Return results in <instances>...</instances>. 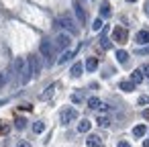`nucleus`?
I'll return each instance as SVG.
<instances>
[{
  "instance_id": "nucleus-19",
  "label": "nucleus",
  "mask_w": 149,
  "mask_h": 147,
  "mask_svg": "<svg viewBox=\"0 0 149 147\" xmlns=\"http://www.w3.org/2000/svg\"><path fill=\"white\" fill-rule=\"evenodd\" d=\"M90 127H92V125H90V121H86V118H84V121L78 125V131H80V133H88V131H90Z\"/></svg>"
},
{
  "instance_id": "nucleus-35",
  "label": "nucleus",
  "mask_w": 149,
  "mask_h": 147,
  "mask_svg": "<svg viewBox=\"0 0 149 147\" xmlns=\"http://www.w3.org/2000/svg\"><path fill=\"white\" fill-rule=\"evenodd\" d=\"M17 147H31V145H29V143H27V141H21V143H19V145H17Z\"/></svg>"
},
{
  "instance_id": "nucleus-8",
  "label": "nucleus",
  "mask_w": 149,
  "mask_h": 147,
  "mask_svg": "<svg viewBox=\"0 0 149 147\" xmlns=\"http://www.w3.org/2000/svg\"><path fill=\"white\" fill-rule=\"evenodd\" d=\"M74 13H76V17H78V21H80V23H84V21H86V13H84V8H82V4L78 2V0L74 2Z\"/></svg>"
},
{
  "instance_id": "nucleus-21",
  "label": "nucleus",
  "mask_w": 149,
  "mask_h": 147,
  "mask_svg": "<svg viewBox=\"0 0 149 147\" xmlns=\"http://www.w3.org/2000/svg\"><path fill=\"white\" fill-rule=\"evenodd\" d=\"M88 106H90V108H98V106H100V98H96V96L88 98Z\"/></svg>"
},
{
  "instance_id": "nucleus-1",
  "label": "nucleus",
  "mask_w": 149,
  "mask_h": 147,
  "mask_svg": "<svg viewBox=\"0 0 149 147\" xmlns=\"http://www.w3.org/2000/svg\"><path fill=\"white\" fill-rule=\"evenodd\" d=\"M13 70H15V78L19 84H27L31 80V74H29V68H27V59L25 57H17L13 61Z\"/></svg>"
},
{
  "instance_id": "nucleus-17",
  "label": "nucleus",
  "mask_w": 149,
  "mask_h": 147,
  "mask_svg": "<svg viewBox=\"0 0 149 147\" xmlns=\"http://www.w3.org/2000/svg\"><path fill=\"white\" fill-rule=\"evenodd\" d=\"M145 133H147V127H145V125H137V127L133 129V135H135V137H143Z\"/></svg>"
},
{
  "instance_id": "nucleus-24",
  "label": "nucleus",
  "mask_w": 149,
  "mask_h": 147,
  "mask_svg": "<svg viewBox=\"0 0 149 147\" xmlns=\"http://www.w3.org/2000/svg\"><path fill=\"white\" fill-rule=\"evenodd\" d=\"M102 27H104V23H102V19H100V17H98V19H96V21H94V23H92V29H94V31H100V29H102Z\"/></svg>"
},
{
  "instance_id": "nucleus-25",
  "label": "nucleus",
  "mask_w": 149,
  "mask_h": 147,
  "mask_svg": "<svg viewBox=\"0 0 149 147\" xmlns=\"http://www.w3.org/2000/svg\"><path fill=\"white\" fill-rule=\"evenodd\" d=\"M100 43H102V49H110V47H112L110 39H106V37H102V41H100Z\"/></svg>"
},
{
  "instance_id": "nucleus-20",
  "label": "nucleus",
  "mask_w": 149,
  "mask_h": 147,
  "mask_svg": "<svg viewBox=\"0 0 149 147\" xmlns=\"http://www.w3.org/2000/svg\"><path fill=\"white\" fill-rule=\"evenodd\" d=\"M100 15H102V17H108V15H110V4H108V2H102V4H100Z\"/></svg>"
},
{
  "instance_id": "nucleus-29",
  "label": "nucleus",
  "mask_w": 149,
  "mask_h": 147,
  "mask_svg": "<svg viewBox=\"0 0 149 147\" xmlns=\"http://www.w3.org/2000/svg\"><path fill=\"white\" fill-rule=\"evenodd\" d=\"M98 108H100L102 112H108V110H110V106H108V104H104V102H100V106H98Z\"/></svg>"
},
{
  "instance_id": "nucleus-16",
  "label": "nucleus",
  "mask_w": 149,
  "mask_h": 147,
  "mask_svg": "<svg viewBox=\"0 0 149 147\" xmlns=\"http://www.w3.org/2000/svg\"><path fill=\"white\" fill-rule=\"evenodd\" d=\"M53 92H55V86L51 84V86H47V88H45V92H41V98H43V100H47V98H51V96H53Z\"/></svg>"
},
{
  "instance_id": "nucleus-27",
  "label": "nucleus",
  "mask_w": 149,
  "mask_h": 147,
  "mask_svg": "<svg viewBox=\"0 0 149 147\" xmlns=\"http://www.w3.org/2000/svg\"><path fill=\"white\" fill-rule=\"evenodd\" d=\"M135 53H137V55H147V53H149V45H147V47H143V49H137Z\"/></svg>"
},
{
  "instance_id": "nucleus-38",
  "label": "nucleus",
  "mask_w": 149,
  "mask_h": 147,
  "mask_svg": "<svg viewBox=\"0 0 149 147\" xmlns=\"http://www.w3.org/2000/svg\"><path fill=\"white\" fill-rule=\"evenodd\" d=\"M129 2H137V0H129Z\"/></svg>"
},
{
  "instance_id": "nucleus-15",
  "label": "nucleus",
  "mask_w": 149,
  "mask_h": 147,
  "mask_svg": "<svg viewBox=\"0 0 149 147\" xmlns=\"http://www.w3.org/2000/svg\"><path fill=\"white\" fill-rule=\"evenodd\" d=\"M116 59H118V63H127V61H129V53H127L125 49H118V51H116Z\"/></svg>"
},
{
  "instance_id": "nucleus-5",
  "label": "nucleus",
  "mask_w": 149,
  "mask_h": 147,
  "mask_svg": "<svg viewBox=\"0 0 149 147\" xmlns=\"http://www.w3.org/2000/svg\"><path fill=\"white\" fill-rule=\"evenodd\" d=\"M112 37H114V41L116 43H127V39H129V33H127V29H123V27H114V31H112Z\"/></svg>"
},
{
  "instance_id": "nucleus-28",
  "label": "nucleus",
  "mask_w": 149,
  "mask_h": 147,
  "mask_svg": "<svg viewBox=\"0 0 149 147\" xmlns=\"http://www.w3.org/2000/svg\"><path fill=\"white\" fill-rule=\"evenodd\" d=\"M6 84V76H4V72H0V88H2Z\"/></svg>"
},
{
  "instance_id": "nucleus-12",
  "label": "nucleus",
  "mask_w": 149,
  "mask_h": 147,
  "mask_svg": "<svg viewBox=\"0 0 149 147\" xmlns=\"http://www.w3.org/2000/svg\"><path fill=\"white\" fill-rule=\"evenodd\" d=\"M137 43H149V31H139L137 37H135Z\"/></svg>"
},
{
  "instance_id": "nucleus-13",
  "label": "nucleus",
  "mask_w": 149,
  "mask_h": 147,
  "mask_svg": "<svg viewBox=\"0 0 149 147\" xmlns=\"http://www.w3.org/2000/svg\"><path fill=\"white\" fill-rule=\"evenodd\" d=\"M96 68H98V59H96V57H88V59H86V70H88V72H94Z\"/></svg>"
},
{
  "instance_id": "nucleus-7",
  "label": "nucleus",
  "mask_w": 149,
  "mask_h": 147,
  "mask_svg": "<svg viewBox=\"0 0 149 147\" xmlns=\"http://www.w3.org/2000/svg\"><path fill=\"white\" fill-rule=\"evenodd\" d=\"M78 118V110L76 108H65V110H61V123H72V121H76Z\"/></svg>"
},
{
  "instance_id": "nucleus-34",
  "label": "nucleus",
  "mask_w": 149,
  "mask_h": 147,
  "mask_svg": "<svg viewBox=\"0 0 149 147\" xmlns=\"http://www.w3.org/2000/svg\"><path fill=\"white\" fill-rule=\"evenodd\" d=\"M118 147H131V145H129L127 141H118Z\"/></svg>"
},
{
  "instance_id": "nucleus-2",
  "label": "nucleus",
  "mask_w": 149,
  "mask_h": 147,
  "mask_svg": "<svg viewBox=\"0 0 149 147\" xmlns=\"http://www.w3.org/2000/svg\"><path fill=\"white\" fill-rule=\"evenodd\" d=\"M39 51H41V55H43L49 63H53V57H55V45H51L49 41H41Z\"/></svg>"
},
{
  "instance_id": "nucleus-30",
  "label": "nucleus",
  "mask_w": 149,
  "mask_h": 147,
  "mask_svg": "<svg viewBox=\"0 0 149 147\" xmlns=\"http://www.w3.org/2000/svg\"><path fill=\"white\" fill-rule=\"evenodd\" d=\"M141 72H143V76H145V78H149V63H147V65H143V68H141Z\"/></svg>"
},
{
  "instance_id": "nucleus-4",
  "label": "nucleus",
  "mask_w": 149,
  "mask_h": 147,
  "mask_svg": "<svg viewBox=\"0 0 149 147\" xmlns=\"http://www.w3.org/2000/svg\"><path fill=\"white\" fill-rule=\"evenodd\" d=\"M57 27H65L72 35H78V27L74 25V21H72L70 17H61V19L57 21Z\"/></svg>"
},
{
  "instance_id": "nucleus-22",
  "label": "nucleus",
  "mask_w": 149,
  "mask_h": 147,
  "mask_svg": "<svg viewBox=\"0 0 149 147\" xmlns=\"http://www.w3.org/2000/svg\"><path fill=\"white\" fill-rule=\"evenodd\" d=\"M96 125H98V127H108L110 121H108L106 116H98V118H96Z\"/></svg>"
},
{
  "instance_id": "nucleus-9",
  "label": "nucleus",
  "mask_w": 149,
  "mask_h": 147,
  "mask_svg": "<svg viewBox=\"0 0 149 147\" xmlns=\"http://www.w3.org/2000/svg\"><path fill=\"white\" fill-rule=\"evenodd\" d=\"M74 53H76V51H72V49H68V51H63V53H61V57L57 59V63H59V65H63V63H68V61H70V59L74 57Z\"/></svg>"
},
{
  "instance_id": "nucleus-33",
  "label": "nucleus",
  "mask_w": 149,
  "mask_h": 147,
  "mask_svg": "<svg viewBox=\"0 0 149 147\" xmlns=\"http://www.w3.org/2000/svg\"><path fill=\"white\" fill-rule=\"evenodd\" d=\"M143 118H147V121H149V108H145V110H143Z\"/></svg>"
},
{
  "instance_id": "nucleus-6",
  "label": "nucleus",
  "mask_w": 149,
  "mask_h": 147,
  "mask_svg": "<svg viewBox=\"0 0 149 147\" xmlns=\"http://www.w3.org/2000/svg\"><path fill=\"white\" fill-rule=\"evenodd\" d=\"M70 45H72V37H70L68 33L57 35V39H55V47H59V49H70Z\"/></svg>"
},
{
  "instance_id": "nucleus-31",
  "label": "nucleus",
  "mask_w": 149,
  "mask_h": 147,
  "mask_svg": "<svg viewBox=\"0 0 149 147\" xmlns=\"http://www.w3.org/2000/svg\"><path fill=\"white\" fill-rule=\"evenodd\" d=\"M72 100H74V102H80V100H82V96H80V94H74V96H72Z\"/></svg>"
},
{
  "instance_id": "nucleus-23",
  "label": "nucleus",
  "mask_w": 149,
  "mask_h": 147,
  "mask_svg": "<svg viewBox=\"0 0 149 147\" xmlns=\"http://www.w3.org/2000/svg\"><path fill=\"white\" fill-rule=\"evenodd\" d=\"M33 131H35V133H43V131H45V123L37 121V123L33 125Z\"/></svg>"
},
{
  "instance_id": "nucleus-37",
  "label": "nucleus",
  "mask_w": 149,
  "mask_h": 147,
  "mask_svg": "<svg viewBox=\"0 0 149 147\" xmlns=\"http://www.w3.org/2000/svg\"><path fill=\"white\" fill-rule=\"evenodd\" d=\"M145 15H147V17H149V4H147V6H145Z\"/></svg>"
},
{
  "instance_id": "nucleus-11",
  "label": "nucleus",
  "mask_w": 149,
  "mask_h": 147,
  "mask_svg": "<svg viewBox=\"0 0 149 147\" xmlns=\"http://www.w3.org/2000/svg\"><path fill=\"white\" fill-rule=\"evenodd\" d=\"M86 145H88V147H100V145H102V139L96 137V135H90L88 141H86Z\"/></svg>"
},
{
  "instance_id": "nucleus-10",
  "label": "nucleus",
  "mask_w": 149,
  "mask_h": 147,
  "mask_svg": "<svg viewBox=\"0 0 149 147\" xmlns=\"http://www.w3.org/2000/svg\"><path fill=\"white\" fill-rule=\"evenodd\" d=\"M143 80H145V76H143V72H141V70H135V72L131 74V82H133L135 86H137V84H141Z\"/></svg>"
},
{
  "instance_id": "nucleus-36",
  "label": "nucleus",
  "mask_w": 149,
  "mask_h": 147,
  "mask_svg": "<svg viewBox=\"0 0 149 147\" xmlns=\"http://www.w3.org/2000/svg\"><path fill=\"white\" fill-rule=\"evenodd\" d=\"M143 147H149V139H145V141H143Z\"/></svg>"
},
{
  "instance_id": "nucleus-18",
  "label": "nucleus",
  "mask_w": 149,
  "mask_h": 147,
  "mask_svg": "<svg viewBox=\"0 0 149 147\" xmlns=\"http://www.w3.org/2000/svg\"><path fill=\"white\" fill-rule=\"evenodd\" d=\"M118 88L125 90V92H133V90H135V84H133V82H120Z\"/></svg>"
},
{
  "instance_id": "nucleus-3",
  "label": "nucleus",
  "mask_w": 149,
  "mask_h": 147,
  "mask_svg": "<svg viewBox=\"0 0 149 147\" xmlns=\"http://www.w3.org/2000/svg\"><path fill=\"white\" fill-rule=\"evenodd\" d=\"M27 68H29L31 78H33V76H39V72H41V61H39V57H37V55H29V57H27Z\"/></svg>"
},
{
  "instance_id": "nucleus-14",
  "label": "nucleus",
  "mask_w": 149,
  "mask_h": 147,
  "mask_svg": "<svg viewBox=\"0 0 149 147\" xmlns=\"http://www.w3.org/2000/svg\"><path fill=\"white\" fill-rule=\"evenodd\" d=\"M82 70H84V63H80V61H78V63H74V65H72V72H70V74H72L74 78H78V76H82Z\"/></svg>"
},
{
  "instance_id": "nucleus-32",
  "label": "nucleus",
  "mask_w": 149,
  "mask_h": 147,
  "mask_svg": "<svg viewBox=\"0 0 149 147\" xmlns=\"http://www.w3.org/2000/svg\"><path fill=\"white\" fill-rule=\"evenodd\" d=\"M147 100H149V98H147V96H141V98H139V104H145V102H147Z\"/></svg>"
},
{
  "instance_id": "nucleus-26",
  "label": "nucleus",
  "mask_w": 149,
  "mask_h": 147,
  "mask_svg": "<svg viewBox=\"0 0 149 147\" xmlns=\"http://www.w3.org/2000/svg\"><path fill=\"white\" fill-rule=\"evenodd\" d=\"M25 123H27L25 118H17V123H15V127H17V129H25Z\"/></svg>"
}]
</instances>
